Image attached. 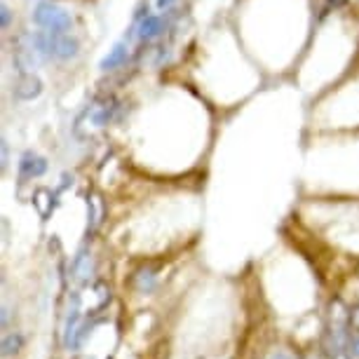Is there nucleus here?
I'll return each mask as SVG.
<instances>
[{"instance_id": "f257e3e1", "label": "nucleus", "mask_w": 359, "mask_h": 359, "mask_svg": "<svg viewBox=\"0 0 359 359\" xmlns=\"http://www.w3.org/2000/svg\"><path fill=\"white\" fill-rule=\"evenodd\" d=\"M350 310L345 308L341 298H334L329 306L327 331H324L322 352L327 359H348V343H350Z\"/></svg>"}, {"instance_id": "f03ea898", "label": "nucleus", "mask_w": 359, "mask_h": 359, "mask_svg": "<svg viewBox=\"0 0 359 359\" xmlns=\"http://www.w3.org/2000/svg\"><path fill=\"white\" fill-rule=\"evenodd\" d=\"M118 111V99L113 94H101V97L92 99L83 113L76 120V134L78 137H92L99 130H104L106 125H111L113 115Z\"/></svg>"}, {"instance_id": "7ed1b4c3", "label": "nucleus", "mask_w": 359, "mask_h": 359, "mask_svg": "<svg viewBox=\"0 0 359 359\" xmlns=\"http://www.w3.org/2000/svg\"><path fill=\"white\" fill-rule=\"evenodd\" d=\"M33 43H36L38 52L43 54V57H54V59H62V62L78 57V50H80V43L71 33L43 31L33 36Z\"/></svg>"}, {"instance_id": "20e7f679", "label": "nucleus", "mask_w": 359, "mask_h": 359, "mask_svg": "<svg viewBox=\"0 0 359 359\" xmlns=\"http://www.w3.org/2000/svg\"><path fill=\"white\" fill-rule=\"evenodd\" d=\"M33 22H36L40 29L52 31V33H69L73 29V19L69 12L54 3H47V0L36 5V10H33Z\"/></svg>"}, {"instance_id": "39448f33", "label": "nucleus", "mask_w": 359, "mask_h": 359, "mask_svg": "<svg viewBox=\"0 0 359 359\" xmlns=\"http://www.w3.org/2000/svg\"><path fill=\"white\" fill-rule=\"evenodd\" d=\"M43 94V80L36 73H19L12 85V97L19 101H33Z\"/></svg>"}, {"instance_id": "423d86ee", "label": "nucleus", "mask_w": 359, "mask_h": 359, "mask_svg": "<svg viewBox=\"0 0 359 359\" xmlns=\"http://www.w3.org/2000/svg\"><path fill=\"white\" fill-rule=\"evenodd\" d=\"M94 275V256L87 247H83L76 254V259L71 263V277L80 284H87Z\"/></svg>"}, {"instance_id": "0eeeda50", "label": "nucleus", "mask_w": 359, "mask_h": 359, "mask_svg": "<svg viewBox=\"0 0 359 359\" xmlns=\"http://www.w3.org/2000/svg\"><path fill=\"white\" fill-rule=\"evenodd\" d=\"M47 172V160L43 155L33 153V151H26L19 160V176L22 179H38Z\"/></svg>"}, {"instance_id": "6e6552de", "label": "nucleus", "mask_w": 359, "mask_h": 359, "mask_svg": "<svg viewBox=\"0 0 359 359\" xmlns=\"http://www.w3.org/2000/svg\"><path fill=\"white\" fill-rule=\"evenodd\" d=\"M104 216H106L104 200H101V195L97 191H92L87 195V235L97 233L101 221H104Z\"/></svg>"}, {"instance_id": "1a4fd4ad", "label": "nucleus", "mask_w": 359, "mask_h": 359, "mask_svg": "<svg viewBox=\"0 0 359 359\" xmlns=\"http://www.w3.org/2000/svg\"><path fill=\"white\" fill-rule=\"evenodd\" d=\"M33 207H36L38 216L43 221H47L54 212V207H57V195H54L50 188H38L36 193H33Z\"/></svg>"}, {"instance_id": "9d476101", "label": "nucleus", "mask_w": 359, "mask_h": 359, "mask_svg": "<svg viewBox=\"0 0 359 359\" xmlns=\"http://www.w3.org/2000/svg\"><path fill=\"white\" fill-rule=\"evenodd\" d=\"M167 29V24H165V19L158 17V15H146L144 22L139 24V38L141 40H153V38H158L162 36Z\"/></svg>"}, {"instance_id": "9b49d317", "label": "nucleus", "mask_w": 359, "mask_h": 359, "mask_svg": "<svg viewBox=\"0 0 359 359\" xmlns=\"http://www.w3.org/2000/svg\"><path fill=\"white\" fill-rule=\"evenodd\" d=\"M125 62H127V45L118 43L104 59H101L99 69L101 71H115V69H120V66H125Z\"/></svg>"}, {"instance_id": "f8f14e48", "label": "nucleus", "mask_w": 359, "mask_h": 359, "mask_svg": "<svg viewBox=\"0 0 359 359\" xmlns=\"http://www.w3.org/2000/svg\"><path fill=\"white\" fill-rule=\"evenodd\" d=\"M132 284H134V289L141 291V294H146V291H151L153 289V284H155V270L153 268H139L137 273H134L132 277Z\"/></svg>"}, {"instance_id": "ddd939ff", "label": "nucleus", "mask_w": 359, "mask_h": 359, "mask_svg": "<svg viewBox=\"0 0 359 359\" xmlns=\"http://www.w3.org/2000/svg\"><path fill=\"white\" fill-rule=\"evenodd\" d=\"M24 336L22 334H8L3 338V355L5 357H10V355H15V352H19L24 348Z\"/></svg>"}, {"instance_id": "4468645a", "label": "nucleus", "mask_w": 359, "mask_h": 359, "mask_svg": "<svg viewBox=\"0 0 359 359\" xmlns=\"http://www.w3.org/2000/svg\"><path fill=\"white\" fill-rule=\"evenodd\" d=\"M10 22H12V10L3 3V5H0V26H3V29H8Z\"/></svg>"}, {"instance_id": "2eb2a0df", "label": "nucleus", "mask_w": 359, "mask_h": 359, "mask_svg": "<svg viewBox=\"0 0 359 359\" xmlns=\"http://www.w3.org/2000/svg\"><path fill=\"white\" fill-rule=\"evenodd\" d=\"M350 329L355 331V334H359V303L350 310Z\"/></svg>"}, {"instance_id": "dca6fc26", "label": "nucleus", "mask_w": 359, "mask_h": 359, "mask_svg": "<svg viewBox=\"0 0 359 359\" xmlns=\"http://www.w3.org/2000/svg\"><path fill=\"white\" fill-rule=\"evenodd\" d=\"M266 359H296L289 350H273Z\"/></svg>"}, {"instance_id": "f3484780", "label": "nucleus", "mask_w": 359, "mask_h": 359, "mask_svg": "<svg viewBox=\"0 0 359 359\" xmlns=\"http://www.w3.org/2000/svg\"><path fill=\"white\" fill-rule=\"evenodd\" d=\"M352 355L359 357V334H355V338H352Z\"/></svg>"}, {"instance_id": "a211bd4d", "label": "nucleus", "mask_w": 359, "mask_h": 359, "mask_svg": "<svg viewBox=\"0 0 359 359\" xmlns=\"http://www.w3.org/2000/svg\"><path fill=\"white\" fill-rule=\"evenodd\" d=\"M303 359H327V355H324V352H308Z\"/></svg>"}, {"instance_id": "6ab92c4d", "label": "nucleus", "mask_w": 359, "mask_h": 359, "mask_svg": "<svg viewBox=\"0 0 359 359\" xmlns=\"http://www.w3.org/2000/svg\"><path fill=\"white\" fill-rule=\"evenodd\" d=\"M8 167V141L3 139V169Z\"/></svg>"}, {"instance_id": "aec40b11", "label": "nucleus", "mask_w": 359, "mask_h": 359, "mask_svg": "<svg viewBox=\"0 0 359 359\" xmlns=\"http://www.w3.org/2000/svg\"><path fill=\"white\" fill-rule=\"evenodd\" d=\"M172 3H174V0H158V8H169Z\"/></svg>"}, {"instance_id": "412c9836", "label": "nucleus", "mask_w": 359, "mask_h": 359, "mask_svg": "<svg viewBox=\"0 0 359 359\" xmlns=\"http://www.w3.org/2000/svg\"><path fill=\"white\" fill-rule=\"evenodd\" d=\"M76 359H92V357H76Z\"/></svg>"}]
</instances>
